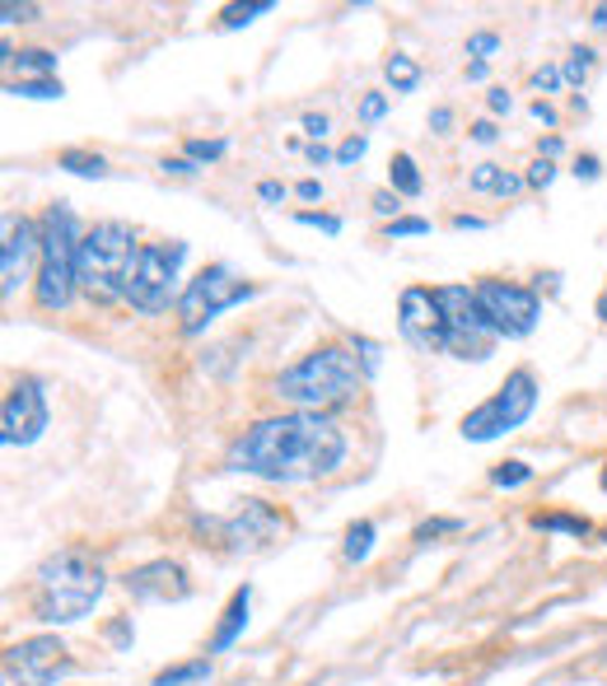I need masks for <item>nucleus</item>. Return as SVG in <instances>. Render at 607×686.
Instances as JSON below:
<instances>
[{"label":"nucleus","mask_w":607,"mask_h":686,"mask_svg":"<svg viewBox=\"0 0 607 686\" xmlns=\"http://www.w3.org/2000/svg\"><path fill=\"white\" fill-rule=\"evenodd\" d=\"M346 430L323 411H285V416H266L243 430L224 453V467L257 476V482L300 486L332 476L346 463Z\"/></svg>","instance_id":"obj_1"},{"label":"nucleus","mask_w":607,"mask_h":686,"mask_svg":"<svg viewBox=\"0 0 607 686\" xmlns=\"http://www.w3.org/2000/svg\"><path fill=\"white\" fill-rule=\"evenodd\" d=\"M108 588L103 561L89 546H61L33 569V622L75 626L99 607Z\"/></svg>","instance_id":"obj_2"},{"label":"nucleus","mask_w":607,"mask_h":686,"mask_svg":"<svg viewBox=\"0 0 607 686\" xmlns=\"http://www.w3.org/2000/svg\"><path fill=\"white\" fill-rule=\"evenodd\" d=\"M360 387H365V370L355 364L351 346H318L276 374L281 402H290L295 411H323V416L351 406Z\"/></svg>","instance_id":"obj_3"},{"label":"nucleus","mask_w":607,"mask_h":686,"mask_svg":"<svg viewBox=\"0 0 607 686\" xmlns=\"http://www.w3.org/2000/svg\"><path fill=\"white\" fill-rule=\"evenodd\" d=\"M42 229V262L33 276V300L48 313H65L80 290V239L84 229L71 211V201H52L38 220Z\"/></svg>","instance_id":"obj_4"},{"label":"nucleus","mask_w":607,"mask_h":686,"mask_svg":"<svg viewBox=\"0 0 607 686\" xmlns=\"http://www.w3.org/2000/svg\"><path fill=\"white\" fill-rule=\"evenodd\" d=\"M136 258H141V243H136V234H131V224H122V220L89 224L84 239H80V290L99 304L127 300Z\"/></svg>","instance_id":"obj_5"},{"label":"nucleus","mask_w":607,"mask_h":686,"mask_svg":"<svg viewBox=\"0 0 607 686\" xmlns=\"http://www.w3.org/2000/svg\"><path fill=\"white\" fill-rule=\"evenodd\" d=\"M183 262H188V243L183 239H160V243H141L136 271L127 285V304L136 313H169V304L183 300Z\"/></svg>","instance_id":"obj_6"},{"label":"nucleus","mask_w":607,"mask_h":686,"mask_svg":"<svg viewBox=\"0 0 607 686\" xmlns=\"http://www.w3.org/2000/svg\"><path fill=\"white\" fill-rule=\"evenodd\" d=\"M537 406V379L533 370H514L505 374V383L490 393L477 411H467V416L458 421V434L467 444H490V440H505V434H514Z\"/></svg>","instance_id":"obj_7"},{"label":"nucleus","mask_w":607,"mask_h":686,"mask_svg":"<svg viewBox=\"0 0 607 686\" xmlns=\"http://www.w3.org/2000/svg\"><path fill=\"white\" fill-rule=\"evenodd\" d=\"M243 300H253V285L239 276L230 262H211L201 266L196 276L183 285V300H178V317H183V332L201 336L224 309H234Z\"/></svg>","instance_id":"obj_8"},{"label":"nucleus","mask_w":607,"mask_h":686,"mask_svg":"<svg viewBox=\"0 0 607 686\" xmlns=\"http://www.w3.org/2000/svg\"><path fill=\"white\" fill-rule=\"evenodd\" d=\"M435 300H439V313H444V323H448V346H444V355L472 360V364H482V360L496 355V341L500 336L490 332L486 313L477 304V285H439Z\"/></svg>","instance_id":"obj_9"},{"label":"nucleus","mask_w":607,"mask_h":686,"mask_svg":"<svg viewBox=\"0 0 607 686\" xmlns=\"http://www.w3.org/2000/svg\"><path fill=\"white\" fill-rule=\"evenodd\" d=\"M52 421V402H48V383L38 374H19L6 387V402H0V444L6 448H29L48 434Z\"/></svg>","instance_id":"obj_10"},{"label":"nucleus","mask_w":607,"mask_h":686,"mask_svg":"<svg viewBox=\"0 0 607 686\" xmlns=\"http://www.w3.org/2000/svg\"><path fill=\"white\" fill-rule=\"evenodd\" d=\"M477 304L486 313V323L505 341H524L533 336L537 317H543V300L533 285L519 281H477Z\"/></svg>","instance_id":"obj_11"},{"label":"nucleus","mask_w":607,"mask_h":686,"mask_svg":"<svg viewBox=\"0 0 607 686\" xmlns=\"http://www.w3.org/2000/svg\"><path fill=\"white\" fill-rule=\"evenodd\" d=\"M206 528L230 546V552L253 556V552H266V546L290 533V518L276 505H266V500H239V510L230 518H215V523H206Z\"/></svg>","instance_id":"obj_12"},{"label":"nucleus","mask_w":607,"mask_h":686,"mask_svg":"<svg viewBox=\"0 0 607 686\" xmlns=\"http://www.w3.org/2000/svg\"><path fill=\"white\" fill-rule=\"evenodd\" d=\"M71 673V654L57 635H29L10 645L6 654V682L10 686H57Z\"/></svg>","instance_id":"obj_13"},{"label":"nucleus","mask_w":607,"mask_h":686,"mask_svg":"<svg viewBox=\"0 0 607 686\" xmlns=\"http://www.w3.org/2000/svg\"><path fill=\"white\" fill-rule=\"evenodd\" d=\"M397 332H402V341H407L412 351H421V355H444V346H448V323H444V313H439L435 290H425V285H407V290H402V300H397Z\"/></svg>","instance_id":"obj_14"},{"label":"nucleus","mask_w":607,"mask_h":686,"mask_svg":"<svg viewBox=\"0 0 607 686\" xmlns=\"http://www.w3.org/2000/svg\"><path fill=\"white\" fill-rule=\"evenodd\" d=\"M0 229H6V239H0V290H6V300H14L29 285L33 262H42V229L14 211H6Z\"/></svg>","instance_id":"obj_15"},{"label":"nucleus","mask_w":607,"mask_h":686,"mask_svg":"<svg viewBox=\"0 0 607 686\" xmlns=\"http://www.w3.org/2000/svg\"><path fill=\"white\" fill-rule=\"evenodd\" d=\"M122 588H127L136 603H183V598H192L188 569L178 565V561H169V556L127 569V575H122Z\"/></svg>","instance_id":"obj_16"},{"label":"nucleus","mask_w":607,"mask_h":686,"mask_svg":"<svg viewBox=\"0 0 607 686\" xmlns=\"http://www.w3.org/2000/svg\"><path fill=\"white\" fill-rule=\"evenodd\" d=\"M249 607H253V584H243V588H234L230 607L220 612V626H215V635H211V654H224V649L239 645L243 626H249Z\"/></svg>","instance_id":"obj_17"},{"label":"nucleus","mask_w":607,"mask_h":686,"mask_svg":"<svg viewBox=\"0 0 607 686\" xmlns=\"http://www.w3.org/2000/svg\"><path fill=\"white\" fill-rule=\"evenodd\" d=\"M467 188L482 192V196H519V192L528 188V178H524V173H505L500 164L482 159V164L467 173Z\"/></svg>","instance_id":"obj_18"},{"label":"nucleus","mask_w":607,"mask_h":686,"mask_svg":"<svg viewBox=\"0 0 607 686\" xmlns=\"http://www.w3.org/2000/svg\"><path fill=\"white\" fill-rule=\"evenodd\" d=\"M0 57H6V65H14L19 80H52L57 75V52L48 48H24V52H14L10 42L0 48Z\"/></svg>","instance_id":"obj_19"},{"label":"nucleus","mask_w":607,"mask_h":686,"mask_svg":"<svg viewBox=\"0 0 607 686\" xmlns=\"http://www.w3.org/2000/svg\"><path fill=\"white\" fill-rule=\"evenodd\" d=\"M388 182H393L397 196H421V192H425V178H421L416 159H412L407 150H397V154L388 159Z\"/></svg>","instance_id":"obj_20"},{"label":"nucleus","mask_w":607,"mask_h":686,"mask_svg":"<svg viewBox=\"0 0 607 686\" xmlns=\"http://www.w3.org/2000/svg\"><path fill=\"white\" fill-rule=\"evenodd\" d=\"M374 537H378V528L370 518H355L351 528H346V537H342V556L351 561V565H365L370 556H374Z\"/></svg>","instance_id":"obj_21"},{"label":"nucleus","mask_w":607,"mask_h":686,"mask_svg":"<svg viewBox=\"0 0 607 686\" xmlns=\"http://www.w3.org/2000/svg\"><path fill=\"white\" fill-rule=\"evenodd\" d=\"M533 528L537 533H566V537H589L594 533V523L584 518V514H560V510H547V514H533Z\"/></svg>","instance_id":"obj_22"},{"label":"nucleus","mask_w":607,"mask_h":686,"mask_svg":"<svg viewBox=\"0 0 607 686\" xmlns=\"http://www.w3.org/2000/svg\"><path fill=\"white\" fill-rule=\"evenodd\" d=\"M384 80L393 84V94H416V89H421V65L407 52H393L384 61Z\"/></svg>","instance_id":"obj_23"},{"label":"nucleus","mask_w":607,"mask_h":686,"mask_svg":"<svg viewBox=\"0 0 607 686\" xmlns=\"http://www.w3.org/2000/svg\"><path fill=\"white\" fill-rule=\"evenodd\" d=\"M57 169L75 173V178H108V159L94 150H61L57 154Z\"/></svg>","instance_id":"obj_24"},{"label":"nucleus","mask_w":607,"mask_h":686,"mask_svg":"<svg viewBox=\"0 0 607 686\" xmlns=\"http://www.w3.org/2000/svg\"><path fill=\"white\" fill-rule=\"evenodd\" d=\"M215 668H211V658H192V663H178V668H164V673H154L150 686H196V682H206Z\"/></svg>","instance_id":"obj_25"},{"label":"nucleus","mask_w":607,"mask_h":686,"mask_svg":"<svg viewBox=\"0 0 607 686\" xmlns=\"http://www.w3.org/2000/svg\"><path fill=\"white\" fill-rule=\"evenodd\" d=\"M6 94H10V99H42V103H48V99H61V94H65V84H61L57 75H52V80H10Z\"/></svg>","instance_id":"obj_26"},{"label":"nucleus","mask_w":607,"mask_h":686,"mask_svg":"<svg viewBox=\"0 0 607 686\" xmlns=\"http://www.w3.org/2000/svg\"><path fill=\"white\" fill-rule=\"evenodd\" d=\"M183 154L192 159V164H220L224 154H230V141H224V135H215V141H206V135H192V141H183Z\"/></svg>","instance_id":"obj_27"},{"label":"nucleus","mask_w":607,"mask_h":686,"mask_svg":"<svg viewBox=\"0 0 607 686\" xmlns=\"http://www.w3.org/2000/svg\"><path fill=\"white\" fill-rule=\"evenodd\" d=\"M528 482H533V467L524 463V457H509V463L490 467V486H500V491H519Z\"/></svg>","instance_id":"obj_28"},{"label":"nucleus","mask_w":607,"mask_h":686,"mask_svg":"<svg viewBox=\"0 0 607 686\" xmlns=\"http://www.w3.org/2000/svg\"><path fill=\"white\" fill-rule=\"evenodd\" d=\"M594 65H598V52H594V48H584V42H579V48H570L566 65H560V75H566V84H575V89H579L584 80H589Z\"/></svg>","instance_id":"obj_29"},{"label":"nucleus","mask_w":607,"mask_h":686,"mask_svg":"<svg viewBox=\"0 0 607 686\" xmlns=\"http://www.w3.org/2000/svg\"><path fill=\"white\" fill-rule=\"evenodd\" d=\"M351 355H355V364L360 370H365V379H374L378 370H384V346H378V341H370V336H351Z\"/></svg>","instance_id":"obj_30"},{"label":"nucleus","mask_w":607,"mask_h":686,"mask_svg":"<svg viewBox=\"0 0 607 686\" xmlns=\"http://www.w3.org/2000/svg\"><path fill=\"white\" fill-rule=\"evenodd\" d=\"M272 10H276L272 0H257V6H224V10H220V24H224V29H249L253 19L272 14Z\"/></svg>","instance_id":"obj_31"},{"label":"nucleus","mask_w":607,"mask_h":686,"mask_svg":"<svg viewBox=\"0 0 607 686\" xmlns=\"http://www.w3.org/2000/svg\"><path fill=\"white\" fill-rule=\"evenodd\" d=\"M467 523L463 518H425V523H416V533H412V542H439V537H454V533H463Z\"/></svg>","instance_id":"obj_32"},{"label":"nucleus","mask_w":607,"mask_h":686,"mask_svg":"<svg viewBox=\"0 0 607 686\" xmlns=\"http://www.w3.org/2000/svg\"><path fill=\"white\" fill-rule=\"evenodd\" d=\"M388 239H425L431 234V220H421V215H402V220H393L388 229H384Z\"/></svg>","instance_id":"obj_33"},{"label":"nucleus","mask_w":607,"mask_h":686,"mask_svg":"<svg viewBox=\"0 0 607 686\" xmlns=\"http://www.w3.org/2000/svg\"><path fill=\"white\" fill-rule=\"evenodd\" d=\"M295 224L318 229V234H342V215H327V211H295Z\"/></svg>","instance_id":"obj_34"},{"label":"nucleus","mask_w":607,"mask_h":686,"mask_svg":"<svg viewBox=\"0 0 607 686\" xmlns=\"http://www.w3.org/2000/svg\"><path fill=\"white\" fill-rule=\"evenodd\" d=\"M384 118H388V94H378V89H374V94L360 99V122H365V127L384 122Z\"/></svg>","instance_id":"obj_35"},{"label":"nucleus","mask_w":607,"mask_h":686,"mask_svg":"<svg viewBox=\"0 0 607 686\" xmlns=\"http://www.w3.org/2000/svg\"><path fill=\"white\" fill-rule=\"evenodd\" d=\"M500 52V33H490V29H482V33H472L467 38V57H477V61H486V57H496Z\"/></svg>","instance_id":"obj_36"},{"label":"nucleus","mask_w":607,"mask_h":686,"mask_svg":"<svg viewBox=\"0 0 607 686\" xmlns=\"http://www.w3.org/2000/svg\"><path fill=\"white\" fill-rule=\"evenodd\" d=\"M560 84H566V75H560V65H552V61H547V65H537V71H533V89H537V94H543V99H547V94H556Z\"/></svg>","instance_id":"obj_37"},{"label":"nucleus","mask_w":607,"mask_h":686,"mask_svg":"<svg viewBox=\"0 0 607 686\" xmlns=\"http://www.w3.org/2000/svg\"><path fill=\"white\" fill-rule=\"evenodd\" d=\"M42 10L38 6H14V0H6V6H0V24L6 29H14V24H33Z\"/></svg>","instance_id":"obj_38"},{"label":"nucleus","mask_w":607,"mask_h":686,"mask_svg":"<svg viewBox=\"0 0 607 686\" xmlns=\"http://www.w3.org/2000/svg\"><path fill=\"white\" fill-rule=\"evenodd\" d=\"M528 188H537V192H547L552 188V182H556V164H552V159H533V164H528Z\"/></svg>","instance_id":"obj_39"},{"label":"nucleus","mask_w":607,"mask_h":686,"mask_svg":"<svg viewBox=\"0 0 607 686\" xmlns=\"http://www.w3.org/2000/svg\"><path fill=\"white\" fill-rule=\"evenodd\" d=\"M365 150H370V141H365V135H351V141H342V145H336V164H342V169H351V164H360V159H365Z\"/></svg>","instance_id":"obj_40"},{"label":"nucleus","mask_w":607,"mask_h":686,"mask_svg":"<svg viewBox=\"0 0 607 686\" xmlns=\"http://www.w3.org/2000/svg\"><path fill=\"white\" fill-rule=\"evenodd\" d=\"M374 215H384L388 224H393V220H402V196H397V192H388V188H384V192H374Z\"/></svg>","instance_id":"obj_41"},{"label":"nucleus","mask_w":607,"mask_h":686,"mask_svg":"<svg viewBox=\"0 0 607 686\" xmlns=\"http://www.w3.org/2000/svg\"><path fill=\"white\" fill-rule=\"evenodd\" d=\"M472 141H477V145H496L500 141V131H496V122H490V118H482V122H472Z\"/></svg>","instance_id":"obj_42"},{"label":"nucleus","mask_w":607,"mask_h":686,"mask_svg":"<svg viewBox=\"0 0 607 686\" xmlns=\"http://www.w3.org/2000/svg\"><path fill=\"white\" fill-rule=\"evenodd\" d=\"M327 112H304V135H308V141H323V135H327Z\"/></svg>","instance_id":"obj_43"},{"label":"nucleus","mask_w":607,"mask_h":686,"mask_svg":"<svg viewBox=\"0 0 607 686\" xmlns=\"http://www.w3.org/2000/svg\"><path fill=\"white\" fill-rule=\"evenodd\" d=\"M257 196H262L266 205H281V201H285V182H276V178H262V182H257Z\"/></svg>","instance_id":"obj_44"},{"label":"nucleus","mask_w":607,"mask_h":686,"mask_svg":"<svg viewBox=\"0 0 607 686\" xmlns=\"http://www.w3.org/2000/svg\"><path fill=\"white\" fill-rule=\"evenodd\" d=\"M160 169H164V173H173V178H196V173H201V164H192L188 154H183V159H164Z\"/></svg>","instance_id":"obj_45"},{"label":"nucleus","mask_w":607,"mask_h":686,"mask_svg":"<svg viewBox=\"0 0 607 686\" xmlns=\"http://www.w3.org/2000/svg\"><path fill=\"white\" fill-rule=\"evenodd\" d=\"M304 154H308V164H313V169H323V164H336V150H327L323 141H308V150H304Z\"/></svg>","instance_id":"obj_46"},{"label":"nucleus","mask_w":607,"mask_h":686,"mask_svg":"<svg viewBox=\"0 0 607 686\" xmlns=\"http://www.w3.org/2000/svg\"><path fill=\"white\" fill-rule=\"evenodd\" d=\"M603 173V164H598V154H579L575 159V178H584V182H594Z\"/></svg>","instance_id":"obj_47"},{"label":"nucleus","mask_w":607,"mask_h":686,"mask_svg":"<svg viewBox=\"0 0 607 686\" xmlns=\"http://www.w3.org/2000/svg\"><path fill=\"white\" fill-rule=\"evenodd\" d=\"M486 108L500 118V112H509V108H514V94H509V89H490V94H486Z\"/></svg>","instance_id":"obj_48"},{"label":"nucleus","mask_w":607,"mask_h":686,"mask_svg":"<svg viewBox=\"0 0 607 686\" xmlns=\"http://www.w3.org/2000/svg\"><path fill=\"white\" fill-rule=\"evenodd\" d=\"M448 127H454V108H435L431 112V131L435 135H448Z\"/></svg>","instance_id":"obj_49"},{"label":"nucleus","mask_w":607,"mask_h":686,"mask_svg":"<svg viewBox=\"0 0 607 686\" xmlns=\"http://www.w3.org/2000/svg\"><path fill=\"white\" fill-rule=\"evenodd\" d=\"M528 112H533V122H543V127H556V108H552L547 99H537V103H533Z\"/></svg>","instance_id":"obj_50"},{"label":"nucleus","mask_w":607,"mask_h":686,"mask_svg":"<svg viewBox=\"0 0 607 686\" xmlns=\"http://www.w3.org/2000/svg\"><path fill=\"white\" fill-rule=\"evenodd\" d=\"M295 196H300V201H323V182H318V178H304L300 188H295Z\"/></svg>","instance_id":"obj_51"},{"label":"nucleus","mask_w":607,"mask_h":686,"mask_svg":"<svg viewBox=\"0 0 607 686\" xmlns=\"http://www.w3.org/2000/svg\"><path fill=\"white\" fill-rule=\"evenodd\" d=\"M560 150H566V145H560V135H547V141L537 145V159H556Z\"/></svg>","instance_id":"obj_52"},{"label":"nucleus","mask_w":607,"mask_h":686,"mask_svg":"<svg viewBox=\"0 0 607 686\" xmlns=\"http://www.w3.org/2000/svg\"><path fill=\"white\" fill-rule=\"evenodd\" d=\"M454 229H467V234H477V229H486L482 215H454Z\"/></svg>","instance_id":"obj_53"},{"label":"nucleus","mask_w":607,"mask_h":686,"mask_svg":"<svg viewBox=\"0 0 607 686\" xmlns=\"http://www.w3.org/2000/svg\"><path fill=\"white\" fill-rule=\"evenodd\" d=\"M467 80L482 84V80H486V61H472V65H467Z\"/></svg>","instance_id":"obj_54"},{"label":"nucleus","mask_w":607,"mask_h":686,"mask_svg":"<svg viewBox=\"0 0 607 686\" xmlns=\"http://www.w3.org/2000/svg\"><path fill=\"white\" fill-rule=\"evenodd\" d=\"M594 313H598V323L607 327V285H603V294H598V304H594Z\"/></svg>","instance_id":"obj_55"},{"label":"nucleus","mask_w":607,"mask_h":686,"mask_svg":"<svg viewBox=\"0 0 607 686\" xmlns=\"http://www.w3.org/2000/svg\"><path fill=\"white\" fill-rule=\"evenodd\" d=\"M594 29H607V6H598V10H594Z\"/></svg>","instance_id":"obj_56"},{"label":"nucleus","mask_w":607,"mask_h":686,"mask_svg":"<svg viewBox=\"0 0 607 686\" xmlns=\"http://www.w3.org/2000/svg\"><path fill=\"white\" fill-rule=\"evenodd\" d=\"M598 482H603V491H607V457H603V472H598Z\"/></svg>","instance_id":"obj_57"}]
</instances>
